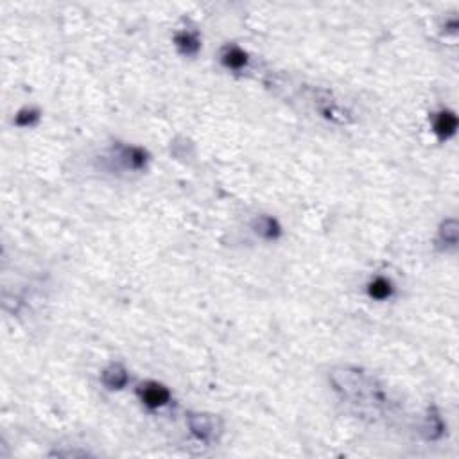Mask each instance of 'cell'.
<instances>
[{
    "instance_id": "1",
    "label": "cell",
    "mask_w": 459,
    "mask_h": 459,
    "mask_svg": "<svg viewBox=\"0 0 459 459\" xmlns=\"http://www.w3.org/2000/svg\"><path fill=\"white\" fill-rule=\"evenodd\" d=\"M192 429L196 430L197 434H201V436H210V434H214L215 430V423L212 418H208V416H197V418L192 420Z\"/></svg>"
},
{
    "instance_id": "2",
    "label": "cell",
    "mask_w": 459,
    "mask_h": 459,
    "mask_svg": "<svg viewBox=\"0 0 459 459\" xmlns=\"http://www.w3.org/2000/svg\"><path fill=\"white\" fill-rule=\"evenodd\" d=\"M144 400L149 405H160L167 400V391L163 388H158V386H152V388L145 389Z\"/></svg>"
},
{
    "instance_id": "3",
    "label": "cell",
    "mask_w": 459,
    "mask_h": 459,
    "mask_svg": "<svg viewBox=\"0 0 459 459\" xmlns=\"http://www.w3.org/2000/svg\"><path fill=\"white\" fill-rule=\"evenodd\" d=\"M438 131H441V133H452V131H454V128H455V119L454 117H452L450 113H443L441 115V119H440V122H438Z\"/></svg>"
},
{
    "instance_id": "4",
    "label": "cell",
    "mask_w": 459,
    "mask_h": 459,
    "mask_svg": "<svg viewBox=\"0 0 459 459\" xmlns=\"http://www.w3.org/2000/svg\"><path fill=\"white\" fill-rule=\"evenodd\" d=\"M371 294L375 298H386L389 294V284L384 280H377L371 285Z\"/></svg>"
}]
</instances>
